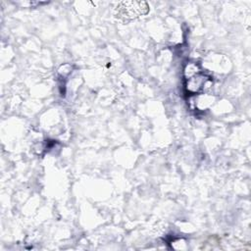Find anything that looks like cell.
<instances>
[{"instance_id":"6da1fadb","label":"cell","mask_w":251,"mask_h":251,"mask_svg":"<svg viewBox=\"0 0 251 251\" xmlns=\"http://www.w3.org/2000/svg\"><path fill=\"white\" fill-rule=\"evenodd\" d=\"M116 17L121 20L128 21L144 15L148 12V6L145 2H122L117 5Z\"/></svg>"}]
</instances>
